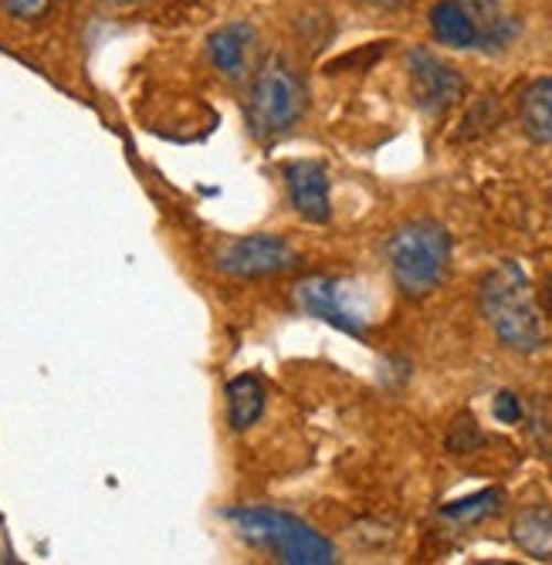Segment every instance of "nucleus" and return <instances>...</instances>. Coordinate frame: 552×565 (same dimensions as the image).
<instances>
[{
    "mask_svg": "<svg viewBox=\"0 0 552 565\" xmlns=\"http://www.w3.org/2000/svg\"><path fill=\"white\" fill-rule=\"evenodd\" d=\"M450 250H455V244H450L444 224L431 217L400 224L386 237V265L393 271L396 288L407 298L434 295L450 271Z\"/></svg>",
    "mask_w": 552,
    "mask_h": 565,
    "instance_id": "7ed1b4c3",
    "label": "nucleus"
},
{
    "mask_svg": "<svg viewBox=\"0 0 552 565\" xmlns=\"http://www.w3.org/2000/svg\"><path fill=\"white\" fill-rule=\"evenodd\" d=\"M224 519L234 525V532L247 545L272 552L278 562H288V565L339 562L336 545L326 535H319L312 525H306L302 519L288 515V511L265 508V504H241V508H227Z\"/></svg>",
    "mask_w": 552,
    "mask_h": 565,
    "instance_id": "f03ea898",
    "label": "nucleus"
},
{
    "mask_svg": "<svg viewBox=\"0 0 552 565\" xmlns=\"http://www.w3.org/2000/svg\"><path fill=\"white\" fill-rule=\"evenodd\" d=\"M431 31L447 47H478V24L461 0H437L431 8Z\"/></svg>",
    "mask_w": 552,
    "mask_h": 565,
    "instance_id": "ddd939ff",
    "label": "nucleus"
},
{
    "mask_svg": "<svg viewBox=\"0 0 552 565\" xmlns=\"http://www.w3.org/2000/svg\"><path fill=\"white\" fill-rule=\"evenodd\" d=\"M306 106H309L306 78L298 75L282 55H268L258 65L255 82H251V95H247L251 132L258 139H275L302 119Z\"/></svg>",
    "mask_w": 552,
    "mask_h": 565,
    "instance_id": "20e7f679",
    "label": "nucleus"
},
{
    "mask_svg": "<svg viewBox=\"0 0 552 565\" xmlns=\"http://www.w3.org/2000/svg\"><path fill=\"white\" fill-rule=\"evenodd\" d=\"M224 403H227V424H231V430L244 434V430H251L262 420L265 406H268V386H265L262 376L244 373V376L227 383Z\"/></svg>",
    "mask_w": 552,
    "mask_h": 565,
    "instance_id": "9d476101",
    "label": "nucleus"
},
{
    "mask_svg": "<svg viewBox=\"0 0 552 565\" xmlns=\"http://www.w3.org/2000/svg\"><path fill=\"white\" fill-rule=\"evenodd\" d=\"M295 301H298V308H302V312L329 322L332 329H339L346 335H353V339H363L367 335L363 316H357L353 308L342 301V285L336 278H326V275L306 278L302 285L295 288Z\"/></svg>",
    "mask_w": 552,
    "mask_h": 565,
    "instance_id": "0eeeda50",
    "label": "nucleus"
},
{
    "mask_svg": "<svg viewBox=\"0 0 552 565\" xmlns=\"http://www.w3.org/2000/svg\"><path fill=\"white\" fill-rule=\"evenodd\" d=\"M478 308L495 339L516 352H539L545 345L542 316L532 295V281L519 262L495 265L478 288Z\"/></svg>",
    "mask_w": 552,
    "mask_h": 565,
    "instance_id": "f257e3e1",
    "label": "nucleus"
},
{
    "mask_svg": "<svg viewBox=\"0 0 552 565\" xmlns=\"http://www.w3.org/2000/svg\"><path fill=\"white\" fill-rule=\"evenodd\" d=\"M4 11L18 21H41L47 11H52L55 0H0Z\"/></svg>",
    "mask_w": 552,
    "mask_h": 565,
    "instance_id": "f3484780",
    "label": "nucleus"
},
{
    "mask_svg": "<svg viewBox=\"0 0 552 565\" xmlns=\"http://www.w3.org/2000/svg\"><path fill=\"white\" fill-rule=\"evenodd\" d=\"M519 119H522V129L535 142L552 146V75L535 78L522 92V98H519Z\"/></svg>",
    "mask_w": 552,
    "mask_h": 565,
    "instance_id": "4468645a",
    "label": "nucleus"
},
{
    "mask_svg": "<svg viewBox=\"0 0 552 565\" xmlns=\"http://www.w3.org/2000/svg\"><path fill=\"white\" fill-rule=\"evenodd\" d=\"M113 4H136V0H113Z\"/></svg>",
    "mask_w": 552,
    "mask_h": 565,
    "instance_id": "412c9836",
    "label": "nucleus"
},
{
    "mask_svg": "<svg viewBox=\"0 0 552 565\" xmlns=\"http://www.w3.org/2000/svg\"><path fill=\"white\" fill-rule=\"evenodd\" d=\"M407 82H411V95L417 102V109L424 116H444L447 109H455L468 92L465 75L427 47H414L407 55Z\"/></svg>",
    "mask_w": 552,
    "mask_h": 565,
    "instance_id": "423d86ee",
    "label": "nucleus"
},
{
    "mask_svg": "<svg viewBox=\"0 0 552 565\" xmlns=\"http://www.w3.org/2000/svg\"><path fill=\"white\" fill-rule=\"evenodd\" d=\"M509 535L526 555H532L539 562H552V508L549 504H526L512 519Z\"/></svg>",
    "mask_w": 552,
    "mask_h": 565,
    "instance_id": "f8f14e48",
    "label": "nucleus"
},
{
    "mask_svg": "<svg viewBox=\"0 0 552 565\" xmlns=\"http://www.w3.org/2000/svg\"><path fill=\"white\" fill-rule=\"evenodd\" d=\"M298 265H302V254L275 234L237 237L224 244L217 254V268L231 278H272V275L295 271Z\"/></svg>",
    "mask_w": 552,
    "mask_h": 565,
    "instance_id": "39448f33",
    "label": "nucleus"
},
{
    "mask_svg": "<svg viewBox=\"0 0 552 565\" xmlns=\"http://www.w3.org/2000/svg\"><path fill=\"white\" fill-rule=\"evenodd\" d=\"M255 44H258L255 28L247 21H234L208 38V55L227 82H244L251 72V58H255Z\"/></svg>",
    "mask_w": 552,
    "mask_h": 565,
    "instance_id": "1a4fd4ad",
    "label": "nucleus"
},
{
    "mask_svg": "<svg viewBox=\"0 0 552 565\" xmlns=\"http://www.w3.org/2000/svg\"><path fill=\"white\" fill-rule=\"evenodd\" d=\"M360 4H370V8H404L411 0H360Z\"/></svg>",
    "mask_w": 552,
    "mask_h": 565,
    "instance_id": "6ab92c4d",
    "label": "nucleus"
},
{
    "mask_svg": "<svg viewBox=\"0 0 552 565\" xmlns=\"http://www.w3.org/2000/svg\"><path fill=\"white\" fill-rule=\"evenodd\" d=\"M478 444H481V430L471 424V417H461L455 424V430H450V437H447V447L455 454H471Z\"/></svg>",
    "mask_w": 552,
    "mask_h": 565,
    "instance_id": "dca6fc26",
    "label": "nucleus"
},
{
    "mask_svg": "<svg viewBox=\"0 0 552 565\" xmlns=\"http://www.w3.org/2000/svg\"><path fill=\"white\" fill-rule=\"evenodd\" d=\"M478 24V47L501 51L519 38V18L506 8V0H461Z\"/></svg>",
    "mask_w": 552,
    "mask_h": 565,
    "instance_id": "9b49d317",
    "label": "nucleus"
},
{
    "mask_svg": "<svg viewBox=\"0 0 552 565\" xmlns=\"http://www.w3.org/2000/svg\"><path fill=\"white\" fill-rule=\"evenodd\" d=\"M501 504V491L498 488H488V491H478V494H468L461 501H450L440 508V515L447 522H461V525H475L488 515H495Z\"/></svg>",
    "mask_w": 552,
    "mask_h": 565,
    "instance_id": "2eb2a0df",
    "label": "nucleus"
},
{
    "mask_svg": "<svg viewBox=\"0 0 552 565\" xmlns=\"http://www.w3.org/2000/svg\"><path fill=\"white\" fill-rule=\"evenodd\" d=\"M285 186L295 203V211L312 224H326L332 217L329 200V173L316 160H295L285 167Z\"/></svg>",
    "mask_w": 552,
    "mask_h": 565,
    "instance_id": "6e6552de",
    "label": "nucleus"
},
{
    "mask_svg": "<svg viewBox=\"0 0 552 565\" xmlns=\"http://www.w3.org/2000/svg\"><path fill=\"white\" fill-rule=\"evenodd\" d=\"M491 414H495V420L498 424H519L522 420V399L512 393V390H501L498 396H495V403H491Z\"/></svg>",
    "mask_w": 552,
    "mask_h": 565,
    "instance_id": "a211bd4d",
    "label": "nucleus"
},
{
    "mask_svg": "<svg viewBox=\"0 0 552 565\" xmlns=\"http://www.w3.org/2000/svg\"><path fill=\"white\" fill-rule=\"evenodd\" d=\"M542 298H545V312L552 316V278L545 281V291H542Z\"/></svg>",
    "mask_w": 552,
    "mask_h": 565,
    "instance_id": "aec40b11",
    "label": "nucleus"
}]
</instances>
